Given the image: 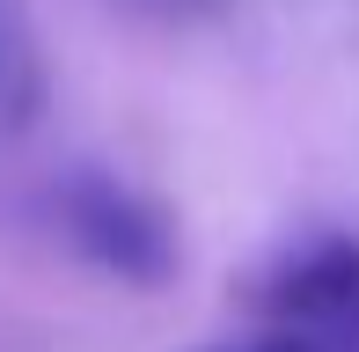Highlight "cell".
<instances>
[{
	"label": "cell",
	"instance_id": "obj_1",
	"mask_svg": "<svg viewBox=\"0 0 359 352\" xmlns=\"http://www.w3.org/2000/svg\"><path fill=\"white\" fill-rule=\"evenodd\" d=\"M44 220L59 228V243L74 257H88L95 271L125 286H161L176 271V220L161 213L147 191H133L110 169H74L44 191Z\"/></svg>",
	"mask_w": 359,
	"mask_h": 352
},
{
	"label": "cell",
	"instance_id": "obj_2",
	"mask_svg": "<svg viewBox=\"0 0 359 352\" xmlns=\"http://www.w3.org/2000/svg\"><path fill=\"white\" fill-rule=\"evenodd\" d=\"M250 309L264 316L271 338L316 345V352L359 345V235L316 228L301 243H286L250 279Z\"/></svg>",
	"mask_w": 359,
	"mask_h": 352
},
{
	"label": "cell",
	"instance_id": "obj_3",
	"mask_svg": "<svg viewBox=\"0 0 359 352\" xmlns=\"http://www.w3.org/2000/svg\"><path fill=\"white\" fill-rule=\"evenodd\" d=\"M44 103V67H37V37H29L22 8L0 0V133L29 125V110Z\"/></svg>",
	"mask_w": 359,
	"mask_h": 352
},
{
	"label": "cell",
	"instance_id": "obj_4",
	"mask_svg": "<svg viewBox=\"0 0 359 352\" xmlns=\"http://www.w3.org/2000/svg\"><path fill=\"white\" fill-rule=\"evenodd\" d=\"M133 15H154V22H198V15H213L220 0H125Z\"/></svg>",
	"mask_w": 359,
	"mask_h": 352
},
{
	"label": "cell",
	"instance_id": "obj_5",
	"mask_svg": "<svg viewBox=\"0 0 359 352\" xmlns=\"http://www.w3.org/2000/svg\"><path fill=\"white\" fill-rule=\"evenodd\" d=\"M198 352H316V345H293V338H242V345H198Z\"/></svg>",
	"mask_w": 359,
	"mask_h": 352
}]
</instances>
